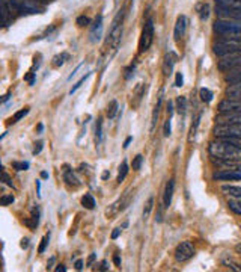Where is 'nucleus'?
<instances>
[{"instance_id":"f257e3e1","label":"nucleus","mask_w":241,"mask_h":272,"mask_svg":"<svg viewBox=\"0 0 241 272\" xmlns=\"http://www.w3.org/2000/svg\"><path fill=\"white\" fill-rule=\"evenodd\" d=\"M209 154L212 157H217V160L241 162V148H236L218 138H217V142L209 144Z\"/></svg>"},{"instance_id":"f03ea898","label":"nucleus","mask_w":241,"mask_h":272,"mask_svg":"<svg viewBox=\"0 0 241 272\" xmlns=\"http://www.w3.org/2000/svg\"><path fill=\"white\" fill-rule=\"evenodd\" d=\"M214 31L221 37V40L241 43V22L218 20L214 25Z\"/></svg>"},{"instance_id":"7ed1b4c3","label":"nucleus","mask_w":241,"mask_h":272,"mask_svg":"<svg viewBox=\"0 0 241 272\" xmlns=\"http://www.w3.org/2000/svg\"><path fill=\"white\" fill-rule=\"evenodd\" d=\"M11 4L20 14H40L44 11V4L41 0H11Z\"/></svg>"},{"instance_id":"20e7f679","label":"nucleus","mask_w":241,"mask_h":272,"mask_svg":"<svg viewBox=\"0 0 241 272\" xmlns=\"http://www.w3.org/2000/svg\"><path fill=\"white\" fill-rule=\"evenodd\" d=\"M214 53L220 58L226 55H241V43L221 40L214 46Z\"/></svg>"},{"instance_id":"39448f33","label":"nucleus","mask_w":241,"mask_h":272,"mask_svg":"<svg viewBox=\"0 0 241 272\" xmlns=\"http://www.w3.org/2000/svg\"><path fill=\"white\" fill-rule=\"evenodd\" d=\"M214 133L217 138H241V124H217Z\"/></svg>"},{"instance_id":"423d86ee","label":"nucleus","mask_w":241,"mask_h":272,"mask_svg":"<svg viewBox=\"0 0 241 272\" xmlns=\"http://www.w3.org/2000/svg\"><path fill=\"white\" fill-rule=\"evenodd\" d=\"M217 67H218V70L221 73H227V71H232L235 68H241V55H226V56H221Z\"/></svg>"},{"instance_id":"0eeeda50","label":"nucleus","mask_w":241,"mask_h":272,"mask_svg":"<svg viewBox=\"0 0 241 272\" xmlns=\"http://www.w3.org/2000/svg\"><path fill=\"white\" fill-rule=\"evenodd\" d=\"M152 40H154V23L152 20L149 19L146 22V25L143 26V31H142V37H140V52H146L151 44H152Z\"/></svg>"},{"instance_id":"6e6552de","label":"nucleus","mask_w":241,"mask_h":272,"mask_svg":"<svg viewBox=\"0 0 241 272\" xmlns=\"http://www.w3.org/2000/svg\"><path fill=\"white\" fill-rule=\"evenodd\" d=\"M16 8L11 4V0H2V8H0V14H2V25L7 28L10 26V23H13L14 17H16Z\"/></svg>"},{"instance_id":"1a4fd4ad","label":"nucleus","mask_w":241,"mask_h":272,"mask_svg":"<svg viewBox=\"0 0 241 272\" xmlns=\"http://www.w3.org/2000/svg\"><path fill=\"white\" fill-rule=\"evenodd\" d=\"M194 255V248L190 242H181L175 249V258L178 261H187Z\"/></svg>"},{"instance_id":"9d476101","label":"nucleus","mask_w":241,"mask_h":272,"mask_svg":"<svg viewBox=\"0 0 241 272\" xmlns=\"http://www.w3.org/2000/svg\"><path fill=\"white\" fill-rule=\"evenodd\" d=\"M119 17L121 16H118L116 17V20L113 22V26H112V31H110V35H109V44H110V47L112 49H116L118 46H119V43H121V37H122V25H119L118 22H119Z\"/></svg>"},{"instance_id":"9b49d317","label":"nucleus","mask_w":241,"mask_h":272,"mask_svg":"<svg viewBox=\"0 0 241 272\" xmlns=\"http://www.w3.org/2000/svg\"><path fill=\"white\" fill-rule=\"evenodd\" d=\"M215 14L220 20L226 22H241V11L239 10H223L215 7Z\"/></svg>"},{"instance_id":"f8f14e48","label":"nucleus","mask_w":241,"mask_h":272,"mask_svg":"<svg viewBox=\"0 0 241 272\" xmlns=\"http://www.w3.org/2000/svg\"><path fill=\"white\" fill-rule=\"evenodd\" d=\"M220 114L226 112H241V100L238 99H226L218 105Z\"/></svg>"},{"instance_id":"ddd939ff","label":"nucleus","mask_w":241,"mask_h":272,"mask_svg":"<svg viewBox=\"0 0 241 272\" xmlns=\"http://www.w3.org/2000/svg\"><path fill=\"white\" fill-rule=\"evenodd\" d=\"M217 124H241V112H226L217 117Z\"/></svg>"},{"instance_id":"4468645a","label":"nucleus","mask_w":241,"mask_h":272,"mask_svg":"<svg viewBox=\"0 0 241 272\" xmlns=\"http://www.w3.org/2000/svg\"><path fill=\"white\" fill-rule=\"evenodd\" d=\"M185 29H187V17H185V16H181V17H178L176 25H175V40H176V41H179V40L184 37Z\"/></svg>"},{"instance_id":"2eb2a0df","label":"nucleus","mask_w":241,"mask_h":272,"mask_svg":"<svg viewBox=\"0 0 241 272\" xmlns=\"http://www.w3.org/2000/svg\"><path fill=\"white\" fill-rule=\"evenodd\" d=\"M215 7L223 10H239L241 11V0H215Z\"/></svg>"},{"instance_id":"dca6fc26","label":"nucleus","mask_w":241,"mask_h":272,"mask_svg":"<svg viewBox=\"0 0 241 272\" xmlns=\"http://www.w3.org/2000/svg\"><path fill=\"white\" fill-rule=\"evenodd\" d=\"M214 178L215 180H241V172L238 171H220V172H215L214 174Z\"/></svg>"},{"instance_id":"f3484780","label":"nucleus","mask_w":241,"mask_h":272,"mask_svg":"<svg viewBox=\"0 0 241 272\" xmlns=\"http://www.w3.org/2000/svg\"><path fill=\"white\" fill-rule=\"evenodd\" d=\"M175 62H176V56H175L173 53H167V55L164 56V62H163V71H164V74H166V76H169V74L172 73Z\"/></svg>"},{"instance_id":"a211bd4d","label":"nucleus","mask_w":241,"mask_h":272,"mask_svg":"<svg viewBox=\"0 0 241 272\" xmlns=\"http://www.w3.org/2000/svg\"><path fill=\"white\" fill-rule=\"evenodd\" d=\"M173 189H175V182H173V180H169L167 185H166V189H164V197H163L164 207H169V206H170L172 197H173Z\"/></svg>"},{"instance_id":"6ab92c4d","label":"nucleus","mask_w":241,"mask_h":272,"mask_svg":"<svg viewBox=\"0 0 241 272\" xmlns=\"http://www.w3.org/2000/svg\"><path fill=\"white\" fill-rule=\"evenodd\" d=\"M229 74H226L224 80L229 83V85H238L241 83V68H235L232 71H227Z\"/></svg>"},{"instance_id":"aec40b11","label":"nucleus","mask_w":241,"mask_h":272,"mask_svg":"<svg viewBox=\"0 0 241 272\" xmlns=\"http://www.w3.org/2000/svg\"><path fill=\"white\" fill-rule=\"evenodd\" d=\"M221 191H223L226 195L233 197V198H236L238 201H241V188H239V186L224 185V186H221Z\"/></svg>"},{"instance_id":"412c9836","label":"nucleus","mask_w":241,"mask_h":272,"mask_svg":"<svg viewBox=\"0 0 241 272\" xmlns=\"http://www.w3.org/2000/svg\"><path fill=\"white\" fill-rule=\"evenodd\" d=\"M101 31H103V19L101 16L95 20V25L91 31V41H98L101 37Z\"/></svg>"},{"instance_id":"4be33fe9","label":"nucleus","mask_w":241,"mask_h":272,"mask_svg":"<svg viewBox=\"0 0 241 272\" xmlns=\"http://www.w3.org/2000/svg\"><path fill=\"white\" fill-rule=\"evenodd\" d=\"M25 224H26L28 227H31V228H37V227H38V224H40V212H38V209H34V210H32L31 219H26Z\"/></svg>"},{"instance_id":"5701e85b","label":"nucleus","mask_w":241,"mask_h":272,"mask_svg":"<svg viewBox=\"0 0 241 272\" xmlns=\"http://www.w3.org/2000/svg\"><path fill=\"white\" fill-rule=\"evenodd\" d=\"M226 94L229 96V99H238L241 100V83L238 85H230L226 91Z\"/></svg>"},{"instance_id":"b1692460","label":"nucleus","mask_w":241,"mask_h":272,"mask_svg":"<svg viewBox=\"0 0 241 272\" xmlns=\"http://www.w3.org/2000/svg\"><path fill=\"white\" fill-rule=\"evenodd\" d=\"M176 111L179 115H184L185 111H187V100L185 97H178L176 99Z\"/></svg>"},{"instance_id":"393cba45","label":"nucleus","mask_w":241,"mask_h":272,"mask_svg":"<svg viewBox=\"0 0 241 272\" xmlns=\"http://www.w3.org/2000/svg\"><path fill=\"white\" fill-rule=\"evenodd\" d=\"M82 204L86 207V209H89V210H92L94 207H95V200H94V197L92 195H89V194H86L83 198H82Z\"/></svg>"},{"instance_id":"a878e982","label":"nucleus","mask_w":241,"mask_h":272,"mask_svg":"<svg viewBox=\"0 0 241 272\" xmlns=\"http://www.w3.org/2000/svg\"><path fill=\"white\" fill-rule=\"evenodd\" d=\"M199 96H200V100L202 102H205V103H209L211 100H212V93L208 89V88H202L200 91H199Z\"/></svg>"},{"instance_id":"bb28decb","label":"nucleus","mask_w":241,"mask_h":272,"mask_svg":"<svg viewBox=\"0 0 241 272\" xmlns=\"http://www.w3.org/2000/svg\"><path fill=\"white\" fill-rule=\"evenodd\" d=\"M161 100H163V97H160L158 99V103L155 105V108H154V112H152V121H151V130L155 127V124H157V118H158V112H160V106H161Z\"/></svg>"},{"instance_id":"cd10ccee","label":"nucleus","mask_w":241,"mask_h":272,"mask_svg":"<svg viewBox=\"0 0 241 272\" xmlns=\"http://www.w3.org/2000/svg\"><path fill=\"white\" fill-rule=\"evenodd\" d=\"M29 114V108H26V109H22V111H19L11 120H10V124H16V123H19L22 118H25L26 115Z\"/></svg>"},{"instance_id":"c85d7f7f","label":"nucleus","mask_w":241,"mask_h":272,"mask_svg":"<svg viewBox=\"0 0 241 272\" xmlns=\"http://www.w3.org/2000/svg\"><path fill=\"white\" fill-rule=\"evenodd\" d=\"M118 112V102L116 100H112L107 106V117L109 118H113Z\"/></svg>"},{"instance_id":"c756f323","label":"nucleus","mask_w":241,"mask_h":272,"mask_svg":"<svg viewBox=\"0 0 241 272\" xmlns=\"http://www.w3.org/2000/svg\"><path fill=\"white\" fill-rule=\"evenodd\" d=\"M127 174H128V165H127V162L124 160L122 162V165L119 166V174H118V183H121L125 177H127Z\"/></svg>"},{"instance_id":"7c9ffc66","label":"nucleus","mask_w":241,"mask_h":272,"mask_svg":"<svg viewBox=\"0 0 241 272\" xmlns=\"http://www.w3.org/2000/svg\"><path fill=\"white\" fill-rule=\"evenodd\" d=\"M65 180L68 185H74V186H79V180L76 178V175L73 174V171L70 169H65Z\"/></svg>"},{"instance_id":"2f4dec72","label":"nucleus","mask_w":241,"mask_h":272,"mask_svg":"<svg viewBox=\"0 0 241 272\" xmlns=\"http://www.w3.org/2000/svg\"><path fill=\"white\" fill-rule=\"evenodd\" d=\"M68 58H70V56H68L67 53L58 55V56H55V59H53V65H55V67H61V65L65 64V61H67Z\"/></svg>"},{"instance_id":"473e14b6","label":"nucleus","mask_w":241,"mask_h":272,"mask_svg":"<svg viewBox=\"0 0 241 272\" xmlns=\"http://www.w3.org/2000/svg\"><path fill=\"white\" fill-rule=\"evenodd\" d=\"M227 206H229V209H230L232 212L241 215V201H229Z\"/></svg>"},{"instance_id":"72a5a7b5","label":"nucleus","mask_w":241,"mask_h":272,"mask_svg":"<svg viewBox=\"0 0 241 272\" xmlns=\"http://www.w3.org/2000/svg\"><path fill=\"white\" fill-rule=\"evenodd\" d=\"M142 162H143V156H142V154H137V156L134 157V160H133V169H134V171H139L140 166H142Z\"/></svg>"},{"instance_id":"f704fd0d","label":"nucleus","mask_w":241,"mask_h":272,"mask_svg":"<svg viewBox=\"0 0 241 272\" xmlns=\"http://www.w3.org/2000/svg\"><path fill=\"white\" fill-rule=\"evenodd\" d=\"M13 168L17 171H26L29 168V163L28 162H13Z\"/></svg>"},{"instance_id":"c9c22d12","label":"nucleus","mask_w":241,"mask_h":272,"mask_svg":"<svg viewBox=\"0 0 241 272\" xmlns=\"http://www.w3.org/2000/svg\"><path fill=\"white\" fill-rule=\"evenodd\" d=\"M152 204H154V198L151 197V198L146 201V206H145V209H143V218H146V216L151 213V210H152Z\"/></svg>"},{"instance_id":"e433bc0d","label":"nucleus","mask_w":241,"mask_h":272,"mask_svg":"<svg viewBox=\"0 0 241 272\" xmlns=\"http://www.w3.org/2000/svg\"><path fill=\"white\" fill-rule=\"evenodd\" d=\"M89 76H91V73H88V74H86L85 77H82V79H80V80H79V82H77V83H76L74 86H73V89L70 91V94H74V93H76V91H77V89H79V88L82 86V83H83V82H85V80H86V79H88Z\"/></svg>"},{"instance_id":"4c0bfd02","label":"nucleus","mask_w":241,"mask_h":272,"mask_svg":"<svg viewBox=\"0 0 241 272\" xmlns=\"http://www.w3.org/2000/svg\"><path fill=\"white\" fill-rule=\"evenodd\" d=\"M89 23H91V20H89L88 17H85V16H82V17L77 19V25L82 26V28H83V26H88Z\"/></svg>"},{"instance_id":"58836bf2","label":"nucleus","mask_w":241,"mask_h":272,"mask_svg":"<svg viewBox=\"0 0 241 272\" xmlns=\"http://www.w3.org/2000/svg\"><path fill=\"white\" fill-rule=\"evenodd\" d=\"M184 83V77H182V73H176V77H175V86L181 88Z\"/></svg>"},{"instance_id":"ea45409f","label":"nucleus","mask_w":241,"mask_h":272,"mask_svg":"<svg viewBox=\"0 0 241 272\" xmlns=\"http://www.w3.org/2000/svg\"><path fill=\"white\" fill-rule=\"evenodd\" d=\"M13 203H14V197L13 195L2 197V206H8V204H13Z\"/></svg>"},{"instance_id":"a19ab883","label":"nucleus","mask_w":241,"mask_h":272,"mask_svg":"<svg viewBox=\"0 0 241 272\" xmlns=\"http://www.w3.org/2000/svg\"><path fill=\"white\" fill-rule=\"evenodd\" d=\"M49 240H50L49 236H46V237L41 240V245H40V249H38L40 252H44V251H46V248H47V245H49Z\"/></svg>"},{"instance_id":"79ce46f5","label":"nucleus","mask_w":241,"mask_h":272,"mask_svg":"<svg viewBox=\"0 0 241 272\" xmlns=\"http://www.w3.org/2000/svg\"><path fill=\"white\" fill-rule=\"evenodd\" d=\"M164 136H170V118H167V121L164 123Z\"/></svg>"},{"instance_id":"37998d69","label":"nucleus","mask_w":241,"mask_h":272,"mask_svg":"<svg viewBox=\"0 0 241 272\" xmlns=\"http://www.w3.org/2000/svg\"><path fill=\"white\" fill-rule=\"evenodd\" d=\"M208 13H209V8H208V5H205V7L202 8L200 19H202V20H206V19H208Z\"/></svg>"},{"instance_id":"c03bdc74","label":"nucleus","mask_w":241,"mask_h":272,"mask_svg":"<svg viewBox=\"0 0 241 272\" xmlns=\"http://www.w3.org/2000/svg\"><path fill=\"white\" fill-rule=\"evenodd\" d=\"M101 120H98V123H97V129H95V132H97V139L98 141H101Z\"/></svg>"},{"instance_id":"a18cd8bd","label":"nucleus","mask_w":241,"mask_h":272,"mask_svg":"<svg viewBox=\"0 0 241 272\" xmlns=\"http://www.w3.org/2000/svg\"><path fill=\"white\" fill-rule=\"evenodd\" d=\"M41 150H43V142H38V144H37V147H35V150H34V154L41 153Z\"/></svg>"},{"instance_id":"49530a36","label":"nucleus","mask_w":241,"mask_h":272,"mask_svg":"<svg viewBox=\"0 0 241 272\" xmlns=\"http://www.w3.org/2000/svg\"><path fill=\"white\" fill-rule=\"evenodd\" d=\"M172 114H173V105L169 102V105H167V115H169V118L172 117Z\"/></svg>"},{"instance_id":"de8ad7c7","label":"nucleus","mask_w":241,"mask_h":272,"mask_svg":"<svg viewBox=\"0 0 241 272\" xmlns=\"http://www.w3.org/2000/svg\"><path fill=\"white\" fill-rule=\"evenodd\" d=\"M4 180H5V183H7V185L13 186V183H11V178H10V175H8L7 172H4Z\"/></svg>"},{"instance_id":"09e8293b","label":"nucleus","mask_w":241,"mask_h":272,"mask_svg":"<svg viewBox=\"0 0 241 272\" xmlns=\"http://www.w3.org/2000/svg\"><path fill=\"white\" fill-rule=\"evenodd\" d=\"M119 234H121V228H115V231L112 233V239H118Z\"/></svg>"},{"instance_id":"8fccbe9b","label":"nucleus","mask_w":241,"mask_h":272,"mask_svg":"<svg viewBox=\"0 0 241 272\" xmlns=\"http://www.w3.org/2000/svg\"><path fill=\"white\" fill-rule=\"evenodd\" d=\"M113 261H115V264H116V266H121V257H119L118 254H115V257H113Z\"/></svg>"},{"instance_id":"3c124183","label":"nucleus","mask_w":241,"mask_h":272,"mask_svg":"<svg viewBox=\"0 0 241 272\" xmlns=\"http://www.w3.org/2000/svg\"><path fill=\"white\" fill-rule=\"evenodd\" d=\"M82 267H83V261H82V260H77V261H76V269L80 270Z\"/></svg>"},{"instance_id":"603ef678","label":"nucleus","mask_w":241,"mask_h":272,"mask_svg":"<svg viewBox=\"0 0 241 272\" xmlns=\"http://www.w3.org/2000/svg\"><path fill=\"white\" fill-rule=\"evenodd\" d=\"M131 139H133L131 136H128V138L125 139V142H124V148H127V147L130 145V142H131Z\"/></svg>"},{"instance_id":"864d4df0","label":"nucleus","mask_w":241,"mask_h":272,"mask_svg":"<svg viewBox=\"0 0 241 272\" xmlns=\"http://www.w3.org/2000/svg\"><path fill=\"white\" fill-rule=\"evenodd\" d=\"M29 246V240L28 239H23L22 240V248H28Z\"/></svg>"},{"instance_id":"5fc2aeb1","label":"nucleus","mask_w":241,"mask_h":272,"mask_svg":"<svg viewBox=\"0 0 241 272\" xmlns=\"http://www.w3.org/2000/svg\"><path fill=\"white\" fill-rule=\"evenodd\" d=\"M56 270H58V272H61V270H62V272H65V270H67V267H65L64 264H59V266L56 267Z\"/></svg>"},{"instance_id":"6e6d98bb","label":"nucleus","mask_w":241,"mask_h":272,"mask_svg":"<svg viewBox=\"0 0 241 272\" xmlns=\"http://www.w3.org/2000/svg\"><path fill=\"white\" fill-rule=\"evenodd\" d=\"M107 267H109V266H107V261L104 260L103 264H101V270H107Z\"/></svg>"},{"instance_id":"4d7b16f0","label":"nucleus","mask_w":241,"mask_h":272,"mask_svg":"<svg viewBox=\"0 0 241 272\" xmlns=\"http://www.w3.org/2000/svg\"><path fill=\"white\" fill-rule=\"evenodd\" d=\"M94 260H95V254H92V255L89 257V264H91V263H92Z\"/></svg>"},{"instance_id":"13d9d810","label":"nucleus","mask_w":241,"mask_h":272,"mask_svg":"<svg viewBox=\"0 0 241 272\" xmlns=\"http://www.w3.org/2000/svg\"><path fill=\"white\" fill-rule=\"evenodd\" d=\"M41 177H43V178H47V177H49V174H47V172H41Z\"/></svg>"},{"instance_id":"bf43d9fd","label":"nucleus","mask_w":241,"mask_h":272,"mask_svg":"<svg viewBox=\"0 0 241 272\" xmlns=\"http://www.w3.org/2000/svg\"><path fill=\"white\" fill-rule=\"evenodd\" d=\"M43 4H50V2H55V0H41Z\"/></svg>"},{"instance_id":"052dcab7","label":"nucleus","mask_w":241,"mask_h":272,"mask_svg":"<svg viewBox=\"0 0 241 272\" xmlns=\"http://www.w3.org/2000/svg\"><path fill=\"white\" fill-rule=\"evenodd\" d=\"M236 249H238V251L241 252V245H238V246H236Z\"/></svg>"}]
</instances>
